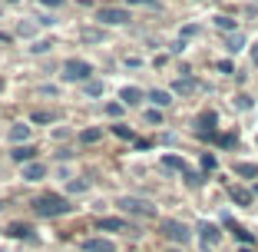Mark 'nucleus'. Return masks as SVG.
I'll return each mask as SVG.
<instances>
[{
	"label": "nucleus",
	"mask_w": 258,
	"mask_h": 252,
	"mask_svg": "<svg viewBox=\"0 0 258 252\" xmlns=\"http://www.w3.org/2000/svg\"><path fill=\"white\" fill-rule=\"evenodd\" d=\"M33 213L43 216V219H60V216L73 213V203L60 192H43V196L33 199Z\"/></svg>",
	"instance_id": "obj_1"
},
{
	"label": "nucleus",
	"mask_w": 258,
	"mask_h": 252,
	"mask_svg": "<svg viewBox=\"0 0 258 252\" xmlns=\"http://www.w3.org/2000/svg\"><path fill=\"white\" fill-rule=\"evenodd\" d=\"M116 206H119L122 213L136 216V219H156V206H152L149 199H136V196H119V199H116Z\"/></svg>",
	"instance_id": "obj_2"
},
{
	"label": "nucleus",
	"mask_w": 258,
	"mask_h": 252,
	"mask_svg": "<svg viewBox=\"0 0 258 252\" xmlns=\"http://www.w3.org/2000/svg\"><path fill=\"white\" fill-rule=\"evenodd\" d=\"M159 232L169 239V242H175V245H189L192 242V229L185 226V222H179V219H162Z\"/></svg>",
	"instance_id": "obj_3"
},
{
	"label": "nucleus",
	"mask_w": 258,
	"mask_h": 252,
	"mask_svg": "<svg viewBox=\"0 0 258 252\" xmlns=\"http://www.w3.org/2000/svg\"><path fill=\"white\" fill-rule=\"evenodd\" d=\"M90 77H93V67L86 60H67L63 63V80H70V83H90Z\"/></svg>",
	"instance_id": "obj_4"
},
{
	"label": "nucleus",
	"mask_w": 258,
	"mask_h": 252,
	"mask_svg": "<svg viewBox=\"0 0 258 252\" xmlns=\"http://www.w3.org/2000/svg\"><path fill=\"white\" fill-rule=\"evenodd\" d=\"M162 169H175V173H182V176H185V183H189L192 189H196V186L202 183V179H199V176L189 169V163H185L182 156H172V153H166V156H162Z\"/></svg>",
	"instance_id": "obj_5"
},
{
	"label": "nucleus",
	"mask_w": 258,
	"mask_h": 252,
	"mask_svg": "<svg viewBox=\"0 0 258 252\" xmlns=\"http://www.w3.org/2000/svg\"><path fill=\"white\" fill-rule=\"evenodd\" d=\"M133 17H129V10L122 7H99V23H109V27H122V23H129Z\"/></svg>",
	"instance_id": "obj_6"
},
{
	"label": "nucleus",
	"mask_w": 258,
	"mask_h": 252,
	"mask_svg": "<svg viewBox=\"0 0 258 252\" xmlns=\"http://www.w3.org/2000/svg\"><path fill=\"white\" fill-rule=\"evenodd\" d=\"M80 252H116V245L103 236H93V239H83V242H80Z\"/></svg>",
	"instance_id": "obj_7"
},
{
	"label": "nucleus",
	"mask_w": 258,
	"mask_h": 252,
	"mask_svg": "<svg viewBox=\"0 0 258 252\" xmlns=\"http://www.w3.org/2000/svg\"><path fill=\"white\" fill-rule=\"evenodd\" d=\"M199 236H202V245H205V249L222 242V232H219V226H215V222H202V226H199Z\"/></svg>",
	"instance_id": "obj_8"
},
{
	"label": "nucleus",
	"mask_w": 258,
	"mask_h": 252,
	"mask_svg": "<svg viewBox=\"0 0 258 252\" xmlns=\"http://www.w3.org/2000/svg\"><path fill=\"white\" fill-rule=\"evenodd\" d=\"M14 163H20V166H27V163H33L37 160V146H30V143H23V146H14Z\"/></svg>",
	"instance_id": "obj_9"
},
{
	"label": "nucleus",
	"mask_w": 258,
	"mask_h": 252,
	"mask_svg": "<svg viewBox=\"0 0 258 252\" xmlns=\"http://www.w3.org/2000/svg\"><path fill=\"white\" fill-rule=\"evenodd\" d=\"M96 226H99V232H126V229H129V222H126V219H113V216L99 219Z\"/></svg>",
	"instance_id": "obj_10"
},
{
	"label": "nucleus",
	"mask_w": 258,
	"mask_h": 252,
	"mask_svg": "<svg viewBox=\"0 0 258 252\" xmlns=\"http://www.w3.org/2000/svg\"><path fill=\"white\" fill-rule=\"evenodd\" d=\"M43 176H46L43 163H27V166H23V179H27V183H40Z\"/></svg>",
	"instance_id": "obj_11"
},
{
	"label": "nucleus",
	"mask_w": 258,
	"mask_h": 252,
	"mask_svg": "<svg viewBox=\"0 0 258 252\" xmlns=\"http://www.w3.org/2000/svg\"><path fill=\"white\" fill-rule=\"evenodd\" d=\"M119 99H122V107H136V103H143V90L139 86H122Z\"/></svg>",
	"instance_id": "obj_12"
},
{
	"label": "nucleus",
	"mask_w": 258,
	"mask_h": 252,
	"mask_svg": "<svg viewBox=\"0 0 258 252\" xmlns=\"http://www.w3.org/2000/svg\"><path fill=\"white\" fill-rule=\"evenodd\" d=\"M172 90L175 93H182V96H189V93H196L199 90V80H192V77H179L172 83Z\"/></svg>",
	"instance_id": "obj_13"
},
{
	"label": "nucleus",
	"mask_w": 258,
	"mask_h": 252,
	"mask_svg": "<svg viewBox=\"0 0 258 252\" xmlns=\"http://www.w3.org/2000/svg\"><path fill=\"white\" fill-rule=\"evenodd\" d=\"M10 139H14L17 146L27 143V139H30V126H27V123H14V126H10Z\"/></svg>",
	"instance_id": "obj_14"
},
{
	"label": "nucleus",
	"mask_w": 258,
	"mask_h": 252,
	"mask_svg": "<svg viewBox=\"0 0 258 252\" xmlns=\"http://www.w3.org/2000/svg\"><path fill=\"white\" fill-rule=\"evenodd\" d=\"M228 192H232V199H235L238 206H251V192L245 186H228Z\"/></svg>",
	"instance_id": "obj_15"
},
{
	"label": "nucleus",
	"mask_w": 258,
	"mask_h": 252,
	"mask_svg": "<svg viewBox=\"0 0 258 252\" xmlns=\"http://www.w3.org/2000/svg\"><path fill=\"white\" fill-rule=\"evenodd\" d=\"M235 176H242V179H258V166L255 163H235Z\"/></svg>",
	"instance_id": "obj_16"
},
{
	"label": "nucleus",
	"mask_w": 258,
	"mask_h": 252,
	"mask_svg": "<svg viewBox=\"0 0 258 252\" xmlns=\"http://www.w3.org/2000/svg\"><path fill=\"white\" fill-rule=\"evenodd\" d=\"M99 139H103V126H90L80 133V143H99Z\"/></svg>",
	"instance_id": "obj_17"
},
{
	"label": "nucleus",
	"mask_w": 258,
	"mask_h": 252,
	"mask_svg": "<svg viewBox=\"0 0 258 252\" xmlns=\"http://www.w3.org/2000/svg\"><path fill=\"white\" fill-rule=\"evenodd\" d=\"M7 232H10L14 239H33V229H30V226H23V222H14Z\"/></svg>",
	"instance_id": "obj_18"
},
{
	"label": "nucleus",
	"mask_w": 258,
	"mask_h": 252,
	"mask_svg": "<svg viewBox=\"0 0 258 252\" xmlns=\"http://www.w3.org/2000/svg\"><path fill=\"white\" fill-rule=\"evenodd\" d=\"M149 99L156 103V107H169V103H172V96H169L166 90H152V93H149Z\"/></svg>",
	"instance_id": "obj_19"
},
{
	"label": "nucleus",
	"mask_w": 258,
	"mask_h": 252,
	"mask_svg": "<svg viewBox=\"0 0 258 252\" xmlns=\"http://www.w3.org/2000/svg\"><path fill=\"white\" fill-rule=\"evenodd\" d=\"M232 232H235V239H238L242 245H251V242H255V236H251L248 229H242V226H232Z\"/></svg>",
	"instance_id": "obj_20"
},
{
	"label": "nucleus",
	"mask_w": 258,
	"mask_h": 252,
	"mask_svg": "<svg viewBox=\"0 0 258 252\" xmlns=\"http://www.w3.org/2000/svg\"><path fill=\"white\" fill-rule=\"evenodd\" d=\"M242 46H245V37H242V33H232V37H228V50H232V54H238V50H242Z\"/></svg>",
	"instance_id": "obj_21"
},
{
	"label": "nucleus",
	"mask_w": 258,
	"mask_h": 252,
	"mask_svg": "<svg viewBox=\"0 0 258 252\" xmlns=\"http://www.w3.org/2000/svg\"><path fill=\"white\" fill-rule=\"evenodd\" d=\"M215 27H219V30L235 33V20H232V17H215Z\"/></svg>",
	"instance_id": "obj_22"
},
{
	"label": "nucleus",
	"mask_w": 258,
	"mask_h": 252,
	"mask_svg": "<svg viewBox=\"0 0 258 252\" xmlns=\"http://www.w3.org/2000/svg\"><path fill=\"white\" fill-rule=\"evenodd\" d=\"M215 166H219V160H215L212 153H202V169L205 173H215Z\"/></svg>",
	"instance_id": "obj_23"
},
{
	"label": "nucleus",
	"mask_w": 258,
	"mask_h": 252,
	"mask_svg": "<svg viewBox=\"0 0 258 252\" xmlns=\"http://www.w3.org/2000/svg\"><path fill=\"white\" fill-rule=\"evenodd\" d=\"M113 133H116V136H122V139H133V130H129V126H122V123H116Z\"/></svg>",
	"instance_id": "obj_24"
},
{
	"label": "nucleus",
	"mask_w": 258,
	"mask_h": 252,
	"mask_svg": "<svg viewBox=\"0 0 258 252\" xmlns=\"http://www.w3.org/2000/svg\"><path fill=\"white\" fill-rule=\"evenodd\" d=\"M146 123H156V126H159V123H162V113H159V110H146Z\"/></svg>",
	"instance_id": "obj_25"
},
{
	"label": "nucleus",
	"mask_w": 258,
	"mask_h": 252,
	"mask_svg": "<svg viewBox=\"0 0 258 252\" xmlns=\"http://www.w3.org/2000/svg\"><path fill=\"white\" fill-rule=\"evenodd\" d=\"M67 189H70V192H83V189H86V179H70Z\"/></svg>",
	"instance_id": "obj_26"
},
{
	"label": "nucleus",
	"mask_w": 258,
	"mask_h": 252,
	"mask_svg": "<svg viewBox=\"0 0 258 252\" xmlns=\"http://www.w3.org/2000/svg\"><path fill=\"white\" fill-rule=\"evenodd\" d=\"M86 93H90V96H99V93H103V83H96V80H90V83H86Z\"/></svg>",
	"instance_id": "obj_27"
},
{
	"label": "nucleus",
	"mask_w": 258,
	"mask_h": 252,
	"mask_svg": "<svg viewBox=\"0 0 258 252\" xmlns=\"http://www.w3.org/2000/svg\"><path fill=\"white\" fill-rule=\"evenodd\" d=\"M33 123H53V113H46V110H40V113H33Z\"/></svg>",
	"instance_id": "obj_28"
},
{
	"label": "nucleus",
	"mask_w": 258,
	"mask_h": 252,
	"mask_svg": "<svg viewBox=\"0 0 258 252\" xmlns=\"http://www.w3.org/2000/svg\"><path fill=\"white\" fill-rule=\"evenodd\" d=\"M219 143H222V146H235V143H238V133H225Z\"/></svg>",
	"instance_id": "obj_29"
},
{
	"label": "nucleus",
	"mask_w": 258,
	"mask_h": 252,
	"mask_svg": "<svg viewBox=\"0 0 258 252\" xmlns=\"http://www.w3.org/2000/svg\"><path fill=\"white\" fill-rule=\"evenodd\" d=\"M106 113H109V116H119V113H122V103H109Z\"/></svg>",
	"instance_id": "obj_30"
},
{
	"label": "nucleus",
	"mask_w": 258,
	"mask_h": 252,
	"mask_svg": "<svg viewBox=\"0 0 258 252\" xmlns=\"http://www.w3.org/2000/svg\"><path fill=\"white\" fill-rule=\"evenodd\" d=\"M53 43H46V40H40V43H33V54H43V50H50Z\"/></svg>",
	"instance_id": "obj_31"
},
{
	"label": "nucleus",
	"mask_w": 258,
	"mask_h": 252,
	"mask_svg": "<svg viewBox=\"0 0 258 252\" xmlns=\"http://www.w3.org/2000/svg\"><path fill=\"white\" fill-rule=\"evenodd\" d=\"M219 70H222V73H232V70H235V67H232V63H228V60H219Z\"/></svg>",
	"instance_id": "obj_32"
},
{
	"label": "nucleus",
	"mask_w": 258,
	"mask_h": 252,
	"mask_svg": "<svg viewBox=\"0 0 258 252\" xmlns=\"http://www.w3.org/2000/svg\"><path fill=\"white\" fill-rule=\"evenodd\" d=\"M83 40H90V43H93V40H99V33L96 30H83Z\"/></svg>",
	"instance_id": "obj_33"
},
{
	"label": "nucleus",
	"mask_w": 258,
	"mask_h": 252,
	"mask_svg": "<svg viewBox=\"0 0 258 252\" xmlns=\"http://www.w3.org/2000/svg\"><path fill=\"white\" fill-rule=\"evenodd\" d=\"M43 7H63V0H40Z\"/></svg>",
	"instance_id": "obj_34"
},
{
	"label": "nucleus",
	"mask_w": 258,
	"mask_h": 252,
	"mask_svg": "<svg viewBox=\"0 0 258 252\" xmlns=\"http://www.w3.org/2000/svg\"><path fill=\"white\" fill-rule=\"evenodd\" d=\"M129 4H146V7H156V0H129Z\"/></svg>",
	"instance_id": "obj_35"
},
{
	"label": "nucleus",
	"mask_w": 258,
	"mask_h": 252,
	"mask_svg": "<svg viewBox=\"0 0 258 252\" xmlns=\"http://www.w3.org/2000/svg\"><path fill=\"white\" fill-rule=\"evenodd\" d=\"M251 60H255V63H258V43H255V50H251Z\"/></svg>",
	"instance_id": "obj_36"
},
{
	"label": "nucleus",
	"mask_w": 258,
	"mask_h": 252,
	"mask_svg": "<svg viewBox=\"0 0 258 252\" xmlns=\"http://www.w3.org/2000/svg\"><path fill=\"white\" fill-rule=\"evenodd\" d=\"M238 252H251V245H242V249H238Z\"/></svg>",
	"instance_id": "obj_37"
},
{
	"label": "nucleus",
	"mask_w": 258,
	"mask_h": 252,
	"mask_svg": "<svg viewBox=\"0 0 258 252\" xmlns=\"http://www.w3.org/2000/svg\"><path fill=\"white\" fill-rule=\"evenodd\" d=\"M0 90H4V80H0Z\"/></svg>",
	"instance_id": "obj_38"
},
{
	"label": "nucleus",
	"mask_w": 258,
	"mask_h": 252,
	"mask_svg": "<svg viewBox=\"0 0 258 252\" xmlns=\"http://www.w3.org/2000/svg\"><path fill=\"white\" fill-rule=\"evenodd\" d=\"M255 196H258V186H255Z\"/></svg>",
	"instance_id": "obj_39"
},
{
	"label": "nucleus",
	"mask_w": 258,
	"mask_h": 252,
	"mask_svg": "<svg viewBox=\"0 0 258 252\" xmlns=\"http://www.w3.org/2000/svg\"><path fill=\"white\" fill-rule=\"evenodd\" d=\"M7 4H14V0H7Z\"/></svg>",
	"instance_id": "obj_40"
},
{
	"label": "nucleus",
	"mask_w": 258,
	"mask_h": 252,
	"mask_svg": "<svg viewBox=\"0 0 258 252\" xmlns=\"http://www.w3.org/2000/svg\"><path fill=\"white\" fill-rule=\"evenodd\" d=\"M0 209H4V203H0Z\"/></svg>",
	"instance_id": "obj_41"
},
{
	"label": "nucleus",
	"mask_w": 258,
	"mask_h": 252,
	"mask_svg": "<svg viewBox=\"0 0 258 252\" xmlns=\"http://www.w3.org/2000/svg\"><path fill=\"white\" fill-rule=\"evenodd\" d=\"M172 252H179V249H172Z\"/></svg>",
	"instance_id": "obj_42"
}]
</instances>
